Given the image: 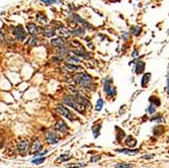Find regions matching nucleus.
<instances>
[{"instance_id": "obj_33", "label": "nucleus", "mask_w": 169, "mask_h": 168, "mask_svg": "<svg viewBox=\"0 0 169 168\" xmlns=\"http://www.w3.org/2000/svg\"><path fill=\"white\" fill-rule=\"evenodd\" d=\"M150 101H151L152 105H154L155 106L160 105V99L156 97V96H151V97H150Z\"/></svg>"}, {"instance_id": "obj_27", "label": "nucleus", "mask_w": 169, "mask_h": 168, "mask_svg": "<svg viewBox=\"0 0 169 168\" xmlns=\"http://www.w3.org/2000/svg\"><path fill=\"white\" fill-rule=\"evenodd\" d=\"M66 68L69 71H78V70H81V67L78 65H75V64H67L66 63Z\"/></svg>"}, {"instance_id": "obj_17", "label": "nucleus", "mask_w": 169, "mask_h": 168, "mask_svg": "<svg viewBox=\"0 0 169 168\" xmlns=\"http://www.w3.org/2000/svg\"><path fill=\"white\" fill-rule=\"evenodd\" d=\"M42 148H43V145L41 144V142L39 140H35V142L32 144V146H30V152L32 153V154H35V153H38L39 151H41Z\"/></svg>"}, {"instance_id": "obj_25", "label": "nucleus", "mask_w": 169, "mask_h": 168, "mask_svg": "<svg viewBox=\"0 0 169 168\" xmlns=\"http://www.w3.org/2000/svg\"><path fill=\"white\" fill-rule=\"evenodd\" d=\"M71 159V156L68 155V154H62L60 155V157L58 159H56L55 163H60V162H65V161H68V160Z\"/></svg>"}, {"instance_id": "obj_3", "label": "nucleus", "mask_w": 169, "mask_h": 168, "mask_svg": "<svg viewBox=\"0 0 169 168\" xmlns=\"http://www.w3.org/2000/svg\"><path fill=\"white\" fill-rule=\"evenodd\" d=\"M103 92L109 97H113L116 94V87L113 85V78H106L103 80Z\"/></svg>"}, {"instance_id": "obj_19", "label": "nucleus", "mask_w": 169, "mask_h": 168, "mask_svg": "<svg viewBox=\"0 0 169 168\" xmlns=\"http://www.w3.org/2000/svg\"><path fill=\"white\" fill-rule=\"evenodd\" d=\"M37 20L39 23H41L42 25H47L49 23V19L44 13H38L37 14Z\"/></svg>"}, {"instance_id": "obj_4", "label": "nucleus", "mask_w": 169, "mask_h": 168, "mask_svg": "<svg viewBox=\"0 0 169 168\" xmlns=\"http://www.w3.org/2000/svg\"><path fill=\"white\" fill-rule=\"evenodd\" d=\"M70 18L74 21L75 23H79V25H81V27L83 28H86V30H93L94 27H92L91 25H90L89 22H87L85 19H83L80 15H78V14L76 13H72L70 15Z\"/></svg>"}, {"instance_id": "obj_40", "label": "nucleus", "mask_w": 169, "mask_h": 168, "mask_svg": "<svg viewBox=\"0 0 169 168\" xmlns=\"http://www.w3.org/2000/svg\"><path fill=\"white\" fill-rule=\"evenodd\" d=\"M138 56H139V51H138L137 49H134V51H133L132 53V57L133 58H137Z\"/></svg>"}, {"instance_id": "obj_13", "label": "nucleus", "mask_w": 169, "mask_h": 168, "mask_svg": "<svg viewBox=\"0 0 169 168\" xmlns=\"http://www.w3.org/2000/svg\"><path fill=\"white\" fill-rule=\"evenodd\" d=\"M43 35L46 37H53L56 35V30H55V28L52 25H47L43 27Z\"/></svg>"}, {"instance_id": "obj_24", "label": "nucleus", "mask_w": 169, "mask_h": 168, "mask_svg": "<svg viewBox=\"0 0 169 168\" xmlns=\"http://www.w3.org/2000/svg\"><path fill=\"white\" fill-rule=\"evenodd\" d=\"M70 54V51L67 48H59L58 50V55L61 57V58H67Z\"/></svg>"}, {"instance_id": "obj_8", "label": "nucleus", "mask_w": 169, "mask_h": 168, "mask_svg": "<svg viewBox=\"0 0 169 168\" xmlns=\"http://www.w3.org/2000/svg\"><path fill=\"white\" fill-rule=\"evenodd\" d=\"M27 32L32 35V37H37V35L43 34V28H41L39 25H37L35 23H32V22L27 23Z\"/></svg>"}, {"instance_id": "obj_35", "label": "nucleus", "mask_w": 169, "mask_h": 168, "mask_svg": "<svg viewBox=\"0 0 169 168\" xmlns=\"http://www.w3.org/2000/svg\"><path fill=\"white\" fill-rule=\"evenodd\" d=\"M155 110H156V106L152 105V103L148 106V108H147V112L150 113V115H153V113L155 112Z\"/></svg>"}, {"instance_id": "obj_26", "label": "nucleus", "mask_w": 169, "mask_h": 168, "mask_svg": "<svg viewBox=\"0 0 169 168\" xmlns=\"http://www.w3.org/2000/svg\"><path fill=\"white\" fill-rule=\"evenodd\" d=\"M136 144H137V141L132 136H129L127 140H126V145L130 146V147H134V146H136Z\"/></svg>"}, {"instance_id": "obj_5", "label": "nucleus", "mask_w": 169, "mask_h": 168, "mask_svg": "<svg viewBox=\"0 0 169 168\" xmlns=\"http://www.w3.org/2000/svg\"><path fill=\"white\" fill-rule=\"evenodd\" d=\"M56 110H57V112L60 113V115H63V117H65L66 119H68L69 120H77V118H76L75 115H73V113L71 112L67 107H65L64 105H57V107H56Z\"/></svg>"}, {"instance_id": "obj_6", "label": "nucleus", "mask_w": 169, "mask_h": 168, "mask_svg": "<svg viewBox=\"0 0 169 168\" xmlns=\"http://www.w3.org/2000/svg\"><path fill=\"white\" fill-rule=\"evenodd\" d=\"M72 96H73V98L75 99L76 102H78L79 105L85 106V107H86V108H89V110L91 108L92 105H91V103H90V101L88 100L87 98H85L84 96H82L81 94H80L77 90L74 91V93H73Z\"/></svg>"}, {"instance_id": "obj_29", "label": "nucleus", "mask_w": 169, "mask_h": 168, "mask_svg": "<svg viewBox=\"0 0 169 168\" xmlns=\"http://www.w3.org/2000/svg\"><path fill=\"white\" fill-rule=\"evenodd\" d=\"M103 105H104L103 99H102V98H98V99H97V101H96V105H95V110H96L97 112L101 110V108H102V106H103Z\"/></svg>"}, {"instance_id": "obj_1", "label": "nucleus", "mask_w": 169, "mask_h": 168, "mask_svg": "<svg viewBox=\"0 0 169 168\" xmlns=\"http://www.w3.org/2000/svg\"><path fill=\"white\" fill-rule=\"evenodd\" d=\"M73 80L75 81L76 84H78L79 86L83 87V88H91L93 85V79L89 74L85 72H80L77 73L73 76Z\"/></svg>"}, {"instance_id": "obj_12", "label": "nucleus", "mask_w": 169, "mask_h": 168, "mask_svg": "<svg viewBox=\"0 0 169 168\" xmlns=\"http://www.w3.org/2000/svg\"><path fill=\"white\" fill-rule=\"evenodd\" d=\"M28 148H30V143H28L27 140H25V139H21V140L18 141L17 143V150L20 154H25L27 152Z\"/></svg>"}, {"instance_id": "obj_11", "label": "nucleus", "mask_w": 169, "mask_h": 168, "mask_svg": "<svg viewBox=\"0 0 169 168\" xmlns=\"http://www.w3.org/2000/svg\"><path fill=\"white\" fill-rule=\"evenodd\" d=\"M51 44L52 46L56 47V48H67L68 47V43L65 41V39L64 37H55V39H52L51 41Z\"/></svg>"}, {"instance_id": "obj_14", "label": "nucleus", "mask_w": 169, "mask_h": 168, "mask_svg": "<svg viewBox=\"0 0 169 168\" xmlns=\"http://www.w3.org/2000/svg\"><path fill=\"white\" fill-rule=\"evenodd\" d=\"M46 141L49 144H56V143H58V141H59L58 136H57L55 132L49 131L46 133Z\"/></svg>"}, {"instance_id": "obj_22", "label": "nucleus", "mask_w": 169, "mask_h": 168, "mask_svg": "<svg viewBox=\"0 0 169 168\" xmlns=\"http://www.w3.org/2000/svg\"><path fill=\"white\" fill-rule=\"evenodd\" d=\"M141 32H142V27H140V25H134V27H132L130 30V34L135 35V37L140 35Z\"/></svg>"}, {"instance_id": "obj_44", "label": "nucleus", "mask_w": 169, "mask_h": 168, "mask_svg": "<svg viewBox=\"0 0 169 168\" xmlns=\"http://www.w3.org/2000/svg\"><path fill=\"white\" fill-rule=\"evenodd\" d=\"M2 44V41H1V40H0V45H1Z\"/></svg>"}, {"instance_id": "obj_43", "label": "nucleus", "mask_w": 169, "mask_h": 168, "mask_svg": "<svg viewBox=\"0 0 169 168\" xmlns=\"http://www.w3.org/2000/svg\"><path fill=\"white\" fill-rule=\"evenodd\" d=\"M167 93H168V95H169V75H168V77H167Z\"/></svg>"}, {"instance_id": "obj_32", "label": "nucleus", "mask_w": 169, "mask_h": 168, "mask_svg": "<svg viewBox=\"0 0 169 168\" xmlns=\"http://www.w3.org/2000/svg\"><path fill=\"white\" fill-rule=\"evenodd\" d=\"M27 44L30 45V46H37V45H39V41H38L37 37H32L27 41Z\"/></svg>"}, {"instance_id": "obj_7", "label": "nucleus", "mask_w": 169, "mask_h": 168, "mask_svg": "<svg viewBox=\"0 0 169 168\" xmlns=\"http://www.w3.org/2000/svg\"><path fill=\"white\" fill-rule=\"evenodd\" d=\"M13 35L17 41H20V42H23L27 40V32L25 30L22 25H17L13 30Z\"/></svg>"}, {"instance_id": "obj_9", "label": "nucleus", "mask_w": 169, "mask_h": 168, "mask_svg": "<svg viewBox=\"0 0 169 168\" xmlns=\"http://www.w3.org/2000/svg\"><path fill=\"white\" fill-rule=\"evenodd\" d=\"M56 34L61 37H64V39H67L71 35V32L68 30L65 25H56Z\"/></svg>"}, {"instance_id": "obj_18", "label": "nucleus", "mask_w": 169, "mask_h": 168, "mask_svg": "<svg viewBox=\"0 0 169 168\" xmlns=\"http://www.w3.org/2000/svg\"><path fill=\"white\" fill-rule=\"evenodd\" d=\"M150 79H151V73H150V72L144 73V75H143V77H142V80H141V86L143 87V88L147 87V85H148Z\"/></svg>"}, {"instance_id": "obj_45", "label": "nucleus", "mask_w": 169, "mask_h": 168, "mask_svg": "<svg viewBox=\"0 0 169 168\" xmlns=\"http://www.w3.org/2000/svg\"><path fill=\"white\" fill-rule=\"evenodd\" d=\"M168 142H169V139H168Z\"/></svg>"}, {"instance_id": "obj_34", "label": "nucleus", "mask_w": 169, "mask_h": 168, "mask_svg": "<svg viewBox=\"0 0 169 168\" xmlns=\"http://www.w3.org/2000/svg\"><path fill=\"white\" fill-rule=\"evenodd\" d=\"M42 1L43 3L47 4V5H52V4H56V3H59L58 0H40Z\"/></svg>"}, {"instance_id": "obj_30", "label": "nucleus", "mask_w": 169, "mask_h": 168, "mask_svg": "<svg viewBox=\"0 0 169 168\" xmlns=\"http://www.w3.org/2000/svg\"><path fill=\"white\" fill-rule=\"evenodd\" d=\"M151 122H155V123H164V119L162 118L161 115H156L154 117H152Z\"/></svg>"}, {"instance_id": "obj_38", "label": "nucleus", "mask_w": 169, "mask_h": 168, "mask_svg": "<svg viewBox=\"0 0 169 168\" xmlns=\"http://www.w3.org/2000/svg\"><path fill=\"white\" fill-rule=\"evenodd\" d=\"M99 130H100V126H98L97 128H93V135L95 138L99 135Z\"/></svg>"}, {"instance_id": "obj_23", "label": "nucleus", "mask_w": 169, "mask_h": 168, "mask_svg": "<svg viewBox=\"0 0 169 168\" xmlns=\"http://www.w3.org/2000/svg\"><path fill=\"white\" fill-rule=\"evenodd\" d=\"M85 34V30L83 27H77L75 30H71V35H75V37H83Z\"/></svg>"}, {"instance_id": "obj_39", "label": "nucleus", "mask_w": 169, "mask_h": 168, "mask_svg": "<svg viewBox=\"0 0 169 168\" xmlns=\"http://www.w3.org/2000/svg\"><path fill=\"white\" fill-rule=\"evenodd\" d=\"M155 157V154H147V155H143L142 158L143 159H152V158Z\"/></svg>"}, {"instance_id": "obj_15", "label": "nucleus", "mask_w": 169, "mask_h": 168, "mask_svg": "<svg viewBox=\"0 0 169 168\" xmlns=\"http://www.w3.org/2000/svg\"><path fill=\"white\" fill-rule=\"evenodd\" d=\"M145 62L144 61H142V60H139V61H137L136 60V67H135V72H136V74L137 75H140V74H142V73H144V71H145Z\"/></svg>"}, {"instance_id": "obj_16", "label": "nucleus", "mask_w": 169, "mask_h": 168, "mask_svg": "<svg viewBox=\"0 0 169 168\" xmlns=\"http://www.w3.org/2000/svg\"><path fill=\"white\" fill-rule=\"evenodd\" d=\"M55 130H57V131L59 132H62V133H66V132L68 131V127L67 125L65 124V123L63 122V120H59L58 122L55 124Z\"/></svg>"}, {"instance_id": "obj_41", "label": "nucleus", "mask_w": 169, "mask_h": 168, "mask_svg": "<svg viewBox=\"0 0 169 168\" xmlns=\"http://www.w3.org/2000/svg\"><path fill=\"white\" fill-rule=\"evenodd\" d=\"M99 159H100V156H99V155L97 156L96 155V156H93V157L90 159V161H91V162H95V161H98Z\"/></svg>"}, {"instance_id": "obj_36", "label": "nucleus", "mask_w": 169, "mask_h": 168, "mask_svg": "<svg viewBox=\"0 0 169 168\" xmlns=\"http://www.w3.org/2000/svg\"><path fill=\"white\" fill-rule=\"evenodd\" d=\"M45 160H46V158H45V157H40V158H38V159H34V160H32V163H34V164H42V163L43 162H44L45 161Z\"/></svg>"}, {"instance_id": "obj_42", "label": "nucleus", "mask_w": 169, "mask_h": 168, "mask_svg": "<svg viewBox=\"0 0 169 168\" xmlns=\"http://www.w3.org/2000/svg\"><path fill=\"white\" fill-rule=\"evenodd\" d=\"M47 153V151H45V152H43V153H41V154H37V155H35V157H41V156H44L45 154H46Z\"/></svg>"}, {"instance_id": "obj_28", "label": "nucleus", "mask_w": 169, "mask_h": 168, "mask_svg": "<svg viewBox=\"0 0 169 168\" xmlns=\"http://www.w3.org/2000/svg\"><path fill=\"white\" fill-rule=\"evenodd\" d=\"M116 168H132L134 167V165L132 163H116Z\"/></svg>"}, {"instance_id": "obj_2", "label": "nucleus", "mask_w": 169, "mask_h": 168, "mask_svg": "<svg viewBox=\"0 0 169 168\" xmlns=\"http://www.w3.org/2000/svg\"><path fill=\"white\" fill-rule=\"evenodd\" d=\"M63 103L68 106H70V107H72L73 110H75L76 112H78L79 113H84L85 112V106H83L81 105H79L78 102H76L75 99L73 98L72 95H65L63 97Z\"/></svg>"}, {"instance_id": "obj_21", "label": "nucleus", "mask_w": 169, "mask_h": 168, "mask_svg": "<svg viewBox=\"0 0 169 168\" xmlns=\"http://www.w3.org/2000/svg\"><path fill=\"white\" fill-rule=\"evenodd\" d=\"M65 62L67 64H79L80 62H81V60L79 59V57L78 56H68L67 58L65 59Z\"/></svg>"}, {"instance_id": "obj_46", "label": "nucleus", "mask_w": 169, "mask_h": 168, "mask_svg": "<svg viewBox=\"0 0 169 168\" xmlns=\"http://www.w3.org/2000/svg\"><path fill=\"white\" fill-rule=\"evenodd\" d=\"M168 152H169V151H168Z\"/></svg>"}, {"instance_id": "obj_37", "label": "nucleus", "mask_w": 169, "mask_h": 168, "mask_svg": "<svg viewBox=\"0 0 169 168\" xmlns=\"http://www.w3.org/2000/svg\"><path fill=\"white\" fill-rule=\"evenodd\" d=\"M130 35H131L130 32H124L122 34V39L124 40V41H127L129 37H130Z\"/></svg>"}, {"instance_id": "obj_10", "label": "nucleus", "mask_w": 169, "mask_h": 168, "mask_svg": "<svg viewBox=\"0 0 169 168\" xmlns=\"http://www.w3.org/2000/svg\"><path fill=\"white\" fill-rule=\"evenodd\" d=\"M72 53L74 55L78 56L79 58H84V59H89L90 57V54L86 52V50L83 48L82 46H79V47H76V48H73L72 49Z\"/></svg>"}, {"instance_id": "obj_20", "label": "nucleus", "mask_w": 169, "mask_h": 168, "mask_svg": "<svg viewBox=\"0 0 169 168\" xmlns=\"http://www.w3.org/2000/svg\"><path fill=\"white\" fill-rule=\"evenodd\" d=\"M116 152L122 153V154L133 156V155L138 154V153H139V150H138V149H135V150H130V149H118V150H116Z\"/></svg>"}, {"instance_id": "obj_31", "label": "nucleus", "mask_w": 169, "mask_h": 168, "mask_svg": "<svg viewBox=\"0 0 169 168\" xmlns=\"http://www.w3.org/2000/svg\"><path fill=\"white\" fill-rule=\"evenodd\" d=\"M86 163H73V164H68L67 167L68 168H81L86 166Z\"/></svg>"}]
</instances>
